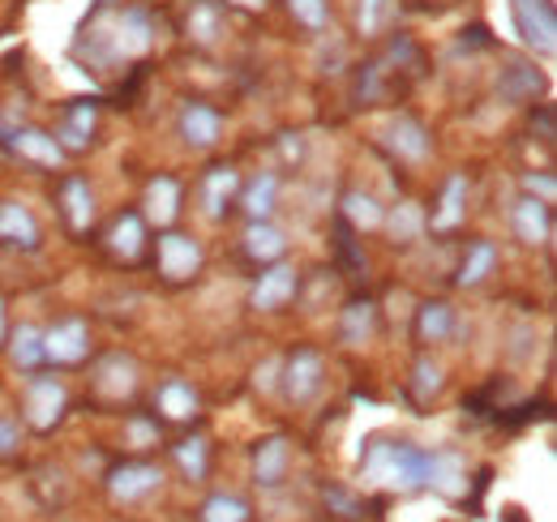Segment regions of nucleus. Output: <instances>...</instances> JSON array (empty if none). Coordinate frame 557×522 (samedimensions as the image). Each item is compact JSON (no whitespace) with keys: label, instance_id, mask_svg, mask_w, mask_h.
<instances>
[{"label":"nucleus","instance_id":"17","mask_svg":"<svg viewBox=\"0 0 557 522\" xmlns=\"http://www.w3.org/2000/svg\"><path fill=\"white\" fill-rule=\"evenodd\" d=\"M386 146L399 154V159H408V163H420V159H429V133H424V125L420 121H412V116H395L391 121V129H386Z\"/></svg>","mask_w":557,"mask_h":522},{"label":"nucleus","instance_id":"12","mask_svg":"<svg viewBox=\"0 0 557 522\" xmlns=\"http://www.w3.org/2000/svg\"><path fill=\"white\" fill-rule=\"evenodd\" d=\"M176 129H181V137H185L194 150H210V146L219 141V133H223V116H219L214 108H207V103H185Z\"/></svg>","mask_w":557,"mask_h":522},{"label":"nucleus","instance_id":"25","mask_svg":"<svg viewBox=\"0 0 557 522\" xmlns=\"http://www.w3.org/2000/svg\"><path fill=\"white\" fill-rule=\"evenodd\" d=\"M141 236H146V219H141V214H121V219L112 223V232H108V249H112L116 258L134 261L141 253Z\"/></svg>","mask_w":557,"mask_h":522},{"label":"nucleus","instance_id":"22","mask_svg":"<svg viewBox=\"0 0 557 522\" xmlns=\"http://www.w3.org/2000/svg\"><path fill=\"white\" fill-rule=\"evenodd\" d=\"M283 249H287V240H283V232H278L271 219H253L249 227H245V253L253 261H278L283 258Z\"/></svg>","mask_w":557,"mask_h":522},{"label":"nucleus","instance_id":"2","mask_svg":"<svg viewBox=\"0 0 557 522\" xmlns=\"http://www.w3.org/2000/svg\"><path fill=\"white\" fill-rule=\"evenodd\" d=\"M65 407H70V394H65V386H61L57 377H30V382H26V402H22V411H26V424H30V428L52 433V428L61 424Z\"/></svg>","mask_w":557,"mask_h":522},{"label":"nucleus","instance_id":"32","mask_svg":"<svg viewBox=\"0 0 557 522\" xmlns=\"http://www.w3.org/2000/svg\"><path fill=\"white\" fill-rule=\"evenodd\" d=\"M536 90H541V73H536L532 65L506 69V82H502V95H506V99L523 103V99H536Z\"/></svg>","mask_w":557,"mask_h":522},{"label":"nucleus","instance_id":"13","mask_svg":"<svg viewBox=\"0 0 557 522\" xmlns=\"http://www.w3.org/2000/svg\"><path fill=\"white\" fill-rule=\"evenodd\" d=\"M236 194H240V176H236V167H232V163L210 167L207 181H202V210H207V219H223L227 206L236 201Z\"/></svg>","mask_w":557,"mask_h":522},{"label":"nucleus","instance_id":"6","mask_svg":"<svg viewBox=\"0 0 557 522\" xmlns=\"http://www.w3.org/2000/svg\"><path fill=\"white\" fill-rule=\"evenodd\" d=\"M95 129H99V108H95L90 99H73V103H65L61 129L52 133V137H57V146H61L65 154H82V150H90Z\"/></svg>","mask_w":557,"mask_h":522},{"label":"nucleus","instance_id":"23","mask_svg":"<svg viewBox=\"0 0 557 522\" xmlns=\"http://www.w3.org/2000/svg\"><path fill=\"white\" fill-rule=\"evenodd\" d=\"M275 201H278V176L275 172H258V176L240 189V206H245L249 223H253V219H271V214H275Z\"/></svg>","mask_w":557,"mask_h":522},{"label":"nucleus","instance_id":"5","mask_svg":"<svg viewBox=\"0 0 557 522\" xmlns=\"http://www.w3.org/2000/svg\"><path fill=\"white\" fill-rule=\"evenodd\" d=\"M322 373H326V369H322V356H318L313 347L292 351L287 364H283V394H287V402H309V398H318Z\"/></svg>","mask_w":557,"mask_h":522},{"label":"nucleus","instance_id":"9","mask_svg":"<svg viewBox=\"0 0 557 522\" xmlns=\"http://www.w3.org/2000/svg\"><path fill=\"white\" fill-rule=\"evenodd\" d=\"M510 223H515V236L523 245H545L554 236V219H549V201L523 194L510 210Z\"/></svg>","mask_w":557,"mask_h":522},{"label":"nucleus","instance_id":"39","mask_svg":"<svg viewBox=\"0 0 557 522\" xmlns=\"http://www.w3.org/2000/svg\"><path fill=\"white\" fill-rule=\"evenodd\" d=\"M125 433H129V442H134L138 450H150V446H154V424H150V420H129Z\"/></svg>","mask_w":557,"mask_h":522},{"label":"nucleus","instance_id":"34","mask_svg":"<svg viewBox=\"0 0 557 522\" xmlns=\"http://www.w3.org/2000/svg\"><path fill=\"white\" fill-rule=\"evenodd\" d=\"M287 9L305 30H326L331 26V0H287Z\"/></svg>","mask_w":557,"mask_h":522},{"label":"nucleus","instance_id":"19","mask_svg":"<svg viewBox=\"0 0 557 522\" xmlns=\"http://www.w3.org/2000/svg\"><path fill=\"white\" fill-rule=\"evenodd\" d=\"M61 210H65V219H70V227L77 236L90 232V223H95V194H90V185L82 176H70L61 185Z\"/></svg>","mask_w":557,"mask_h":522},{"label":"nucleus","instance_id":"38","mask_svg":"<svg viewBox=\"0 0 557 522\" xmlns=\"http://www.w3.org/2000/svg\"><path fill=\"white\" fill-rule=\"evenodd\" d=\"M22 446V424L13 415H0V458H13Z\"/></svg>","mask_w":557,"mask_h":522},{"label":"nucleus","instance_id":"43","mask_svg":"<svg viewBox=\"0 0 557 522\" xmlns=\"http://www.w3.org/2000/svg\"><path fill=\"white\" fill-rule=\"evenodd\" d=\"M0 343H4V304H0Z\"/></svg>","mask_w":557,"mask_h":522},{"label":"nucleus","instance_id":"8","mask_svg":"<svg viewBox=\"0 0 557 522\" xmlns=\"http://www.w3.org/2000/svg\"><path fill=\"white\" fill-rule=\"evenodd\" d=\"M159 484H163V471L150 467V462H125V467H116V471L108 475V493H112L116 501H125V506L150 497Z\"/></svg>","mask_w":557,"mask_h":522},{"label":"nucleus","instance_id":"18","mask_svg":"<svg viewBox=\"0 0 557 522\" xmlns=\"http://www.w3.org/2000/svg\"><path fill=\"white\" fill-rule=\"evenodd\" d=\"M287 462H292L287 437H267V442H258V450H253V480H258L262 488H275V484H283V475H287Z\"/></svg>","mask_w":557,"mask_h":522},{"label":"nucleus","instance_id":"27","mask_svg":"<svg viewBox=\"0 0 557 522\" xmlns=\"http://www.w3.org/2000/svg\"><path fill=\"white\" fill-rule=\"evenodd\" d=\"M9 351H13V364H17L22 373H35V369L44 364V330H39V326H17V330H13Z\"/></svg>","mask_w":557,"mask_h":522},{"label":"nucleus","instance_id":"7","mask_svg":"<svg viewBox=\"0 0 557 522\" xmlns=\"http://www.w3.org/2000/svg\"><path fill=\"white\" fill-rule=\"evenodd\" d=\"M159 270L172 278V283H185L202 270V245L185 232H163L159 236Z\"/></svg>","mask_w":557,"mask_h":522},{"label":"nucleus","instance_id":"15","mask_svg":"<svg viewBox=\"0 0 557 522\" xmlns=\"http://www.w3.org/2000/svg\"><path fill=\"white\" fill-rule=\"evenodd\" d=\"M9 146L26 163H35V167H61V159H65V150L57 146V137L44 129H13L9 133Z\"/></svg>","mask_w":557,"mask_h":522},{"label":"nucleus","instance_id":"35","mask_svg":"<svg viewBox=\"0 0 557 522\" xmlns=\"http://www.w3.org/2000/svg\"><path fill=\"white\" fill-rule=\"evenodd\" d=\"M344 214H348L356 227H382V210H377V201L369 194H348L344 197Z\"/></svg>","mask_w":557,"mask_h":522},{"label":"nucleus","instance_id":"4","mask_svg":"<svg viewBox=\"0 0 557 522\" xmlns=\"http://www.w3.org/2000/svg\"><path fill=\"white\" fill-rule=\"evenodd\" d=\"M90 356V330L82 318H65L44 330V364H82Z\"/></svg>","mask_w":557,"mask_h":522},{"label":"nucleus","instance_id":"11","mask_svg":"<svg viewBox=\"0 0 557 522\" xmlns=\"http://www.w3.org/2000/svg\"><path fill=\"white\" fill-rule=\"evenodd\" d=\"M0 245L39 249V219L22 201H0Z\"/></svg>","mask_w":557,"mask_h":522},{"label":"nucleus","instance_id":"14","mask_svg":"<svg viewBox=\"0 0 557 522\" xmlns=\"http://www.w3.org/2000/svg\"><path fill=\"white\" fill-rule=\"evenodd\" d=\"M138 386V364L129 360V356H108L103 364H99V377H95V390L99 398H108V402H121V398H129Z\"/></svg>","mask_w":557,"mask_h":522},{"label":"nucleus","instance_id":"28","mask_svg":"<svg viewBox=\"0 0 557 522\" xmlns=\"http://www.w3.org/2000/svg\"><path fill=\"white\" fill-rule=\"evenodd\" d=\"M417 334L420 343H446L450 334H455V309L450 304H424L417 318Z\"/></svg>","mask_w":557,"mask_h":522},{"label":"nucleus","instance_id":"26","mask_svg":"<svg viewBox=\"0 0 557 522\" xmlns=\"http://www.w3.org/2000/svg\"><path fill=\"white\" fill-rule=\"evenodd\" d=\"M493 265H497V249H493L488 240H476V245L468 249L463 265H459L455 283H459V287H481L488 274H493Z\"/></svg>","mask_w":557,"mask_h":522},{"label":"nucleus","instance_id":"41","mask_svg":"<svg viewBox=\"0 0 557 522\" xmlns=\"http://www.w3.org/2000/svg\"><path fill=\"white\" fill-rule=\"evenodd\" d=\"M523 189L532 197H541V201H554V194H557L554 176H523Z\"/></svg>","mask_w":557,"mask_h":522},{"label":"nucleus","instance_id":"3","mask_svg":"<svg viewBox=\"0 0 557 522\" xmlns=\"http://www.w3.org/2000/svg\"><path fill=\"white\" fill-rule=\"evenodd\" d=\"M510 9H515V26H519L523 44L536 48V52H554L557 48L554 0H510Z\"/></svg>","mask_w":557,"mask_h":522},{"label":"nucleus","instance_id":"42","mask_svg":"<svg viewBox=\"0 0 557 522\" xmlns=\"http://www.w3.org/2000/svg\"><path fill=\"white\" fill-rule=\"evenodd\" d=\"M232 4H240V9H258L262 0H232Z\"/></svg>","mask_w":557,"mask_h":522},{"label":"nucleus","instance_id":"20","mask_svg":"<svg viewBox=\"0 0 557 522\" xmlns=\"http://www.w3.org/2000/svg\"><path fill=\"white\" fill-rule=\"evenodd\" d=\"M424 488H437V493H446V497H463V493H468V475H463L459 455H429Z\"/></svg>","mask_w":557,"mask_h":522},{"label":"nucleus","instance_id":"37","mask_svg":"<svg viewBox=\"0 0 557 522\" xmlns=\"http://www.w3.org/2000/svg\"><path fill=\"white\" fill-rule=\"evenodd\" d=\"M442 390V369L433 364V360H420L417 364V382H412V394H417L420 402H429L433 394Z\"/></svg>","mask_w":557,"mask_h":522},{"label":"nucleus","instance_id":"16","mask_svg":"<svg viewBox=\"0 0 557 522\" xmlns=\"http://www.w3.org/2000/svg\"><path fill=\"white\" fill-rule=\"evenodd\" d=\"M154 407L163 411V420H176V424H185V420H194L198 415V407H202V398L198 390L189 386V382H181V377H168L159 394H154Z\"/></svg>","mask_w":557,"mask_h":522},{"label":"nucleus","instance_id":"1","mask_svg":"<svg viewBox=\"0 0 557 522\" xmlns=\"http://www.w3.org/2000/svg\"><path fill=\"white\" fill-rule=\"evenodd\" d=\"M424 471H429V455L408 446V442H391V437H373L364 446V458H360L364 484H386L399 493L424 488Z\"/></svg>","mask_w":557,"mask_h":522},{"label":"nucleus","instance_id":"33","mask_svg":"<svg viewBox=\"0 0 557 522\" xmlns=\"http://www.w3.org/2000/svg\"><path fill=\"white\" fill-rule=\"evenodd\" d=\"M198 522H249V506H245L240 497L219 493V497H210L207 506H202Z\"/></svg>","mask_w":557,"mask_h":522},{"label":"nucleus","instance_id":"10","mask_svg":"<svg viewBox=\"0 0 557 522\" xmlns=\"http://www.w3.org/2000/svg\"><path fill=\"white\" fill-rule=\"evenodd\" d=\"M292 296H296V270L292 265H271V270L258 274V283L249 291V304L262 309V313H275Z\"/></svg>","mask_w":557,"mask_h":522},{"label":"nucleus","instance_id":"30","mask_svg":"<svg viewBox=\"0 0 557 522\" xmlns=\"http://www.w3.org/2000/svg\"><path fill=\"white\" fill-rule=\"evenodd\" d=\"M172 458H176V467L185 471V480H207V467H210V458H207V437H185V442H176L172 446Z\"/></svg>","mask_w":557,"mask_h":522},{"label":"nucleus","instance_id":"21","mask_svg":"<svg viewBox=\"0 0 557 522\" xmlns=\"http://www.w3.org/2000/svg\"><path fill=\"white\" fill-rule=\"evenodd\" d=\"M141 206H146V210H141V219H150V223L168 227V223L176 219V210H181V185H176L172 176L150 181V189H146V201H141Z\"/></svg>","mask_w":557,"mask_h":522},{"label":"nucleus","instance_id":"36","mask_svg":"<svg viewBox=\"0 0 557 522\" xmlns=\"http://www.w3.org/2000/svg\"><path fill=\"white\" fill-rule=\"evenodd\" d=\"M382 223H391V232H395V240H417V232L424 227V219H420V210L417 206H399L391 219H382Z\"/></svg>","mask_w":557,"mask_h":522},{"label":"nucleus","instance_id":"29","mask_svg":"<svg viewBox=\"0 0 557 522\" xmlns=\"http://www.w3.org/2000/svg\"><path fill=\"white\" fill-rule=\"evenodd\" d=\"M219 30H223V4L219 0H194V9H189V39L214 44Z\"/></svg>","mask_w":557,"mask_h":522},{"label":"nucleus","instance_id":"40","mask_svg":"<svg viewBox=\"0 0 557 522\" xmlns=\"http://www.w3.org/2000/svg\"><path fill=\"white\" fill-rule=\"evenodd\" d=\"M382 4H386V0H364V4H360V30H364V35H373V30L382 26Z\"/></svg>","mask_w":557,"mask_h":522},{"label":"nucleus","instance_id":"31","mask_svg":"<svg viewBox=\"0 0 557 522\" xmlns=\"http://www.w3.org/2000/svg\"><path fill=\"white\" fill-rule=\"evenodd\" d=\"M339 334H344L348 347H360V343L373 334V304H369V300L348 304V309H344V322H339Z\"/></svg>","mask_w":557,"mask_h":522},{"label":"nucleus","instance_id":"24","mask_svg":"<svg viewBox=\"0 0 557 522\" xmlns=\"http://www.w3.org/2000/svg\"><path fill=\"white\" fill-rule=\"evenodd\" d=\"M463 206H468V176L455 172L442 189V201H437V214H433V232H455L459 219H463Z\"/></svg>","mask_w":557,"mask_h":522}]
</instances>
